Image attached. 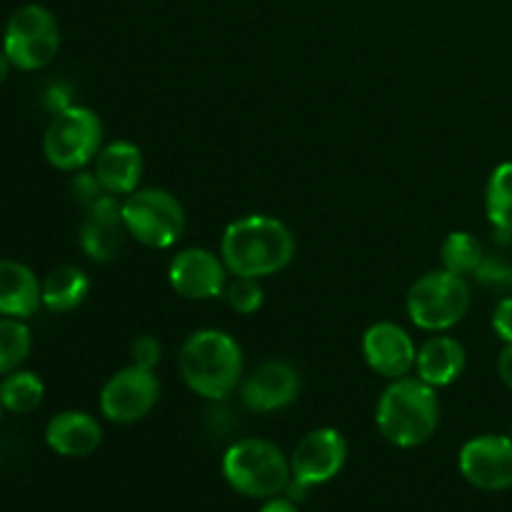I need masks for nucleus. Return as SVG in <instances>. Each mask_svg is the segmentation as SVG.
I'll return each mask as SVG.
<instances>
[{"label":"nucleus","mask_w":512,"mask_h":512,"mask_svg":"<svg viewBox=\"0 0 512 512\" xmlns=\"http://www.w3.org/2000/svg\"><path fill=\"white\" fill-rule=\"evenodd\" d=\"M493 330L500 340L512 343V298H503L495 308Z\"/></svg>","instance_id":"29"},{"label":"nucleus","mask_w":512,"mask_h":512,"mask_svg":"<svg viewBox=\"0 0 512 512\" xmlns=\"http://www.w3.org/2000/svg\"><path fill=\"white\" fill-rule=\"evenodd\" d=\"M298 393L300 378L293 365L285 360H268L255 368L240 390L245 408L253 413H273V410L288 408L298 398Z\"/></svg>","instance_id":"14"},{"label":"nucleus","mask_w":512,"mask_h":512,"mask_svg":"<svg viewBox=\"0 0 512 512\" xmlns=\"http://www.w3.org/2000/svg\"><path fill=\"white\" fill-rule=\"evenodd\" d=\"M95 178L110 195H130L143 178V153L128 140H115L100 148L95 158Z\"/></svg>","instance_id":"15"},{"label":"nucleus","mask_w":512,"mask_h":512,"mask_svg":"<svg viewBox=\"0 0 512 512\" xmlns=\"http://www.w3.org/2000/svg\"><path fill=\"white\" fill-rule=\"evenodd\" d=\"M230 308L238 310L243 315H253L263 305V288L258 285L255 278H238L225 293Z\"/></svg>","instance_id":"25"},{"label":"nucleus","mask_w":512,"mask_h":512,"mask_svg":"<svg viewBox=\"0 0 512 512\" xmlns=\"http://www.w3.org/2000/svg\"><path fill=\"white\" fill-rule=\"evenodd\" d=\"M345 460H348V443L343 435L333 428H318L310 430L295 445L290 470H293L295 483L315 488L333 480L343 470Z\"/></svg>","instance_id":"11"},{"label":"nucleus","mask_w":512,"mask_h":512,"mask_svg":"<svg viewBox=\"0 0 512 512\" xmlns=\"http://www.w3.org/2000/svg\"><path fill=\"white\" fill-rule=\"evenodd\" d=\"M103 193H105V190L100 188L95 173H80V175H75V178H73V195L80 200V203L93 205L95 200H98Z\"/></svg>","instance_id":"28"},{"label":"nucleus","mask_w":512,"mask_h":512,"mask_svg":"<svg viewBox=\"0 0 512 512\" xmlns=\"http://www.w3.org/2000/svg\"><path fill=\"white\" fill-rule=\"evenodd\" d=\"M415 370H418V378L430 388L453 385L465 370V348L448 335H433L420 345Z\"/></svg>","instance_id":"19"},{"label":"nucleus","mask_w":512,"mask_h":512,"mask_svg":"<svg viewBox=\"0 0 512 512\" xmlns=\"http://www.w3.org/2000/svg\"><path fill=\"white\" fill-rule=\"evenodd\" d=\"M498 373H500V380H503V383L512 390V343L505 345L503 353H500Z\"/></svg>","instance_id":"30"},{"label":"nucleus","mask_w":512,"mask_h":512,"mask_svg":"<svg viewBox=\"0 0 512 512\" xmlns=\"http://www.w3.org/2000/svg\"><path fill=\"white\" fill-rule=\"evenodd\" d=\"M43 395V380L35 373H30V370H13L0 383V405H3V410H10V413H30V410H35L43 403Z\"/></svg>","instance_id":"22"},{"label":"nucleus","mask_w":512,"mask_h":512,"mask_svg":"<svg viewBox=\"0 0 512 512\" xmlns=\"http://www.w3.org/2000/svg\"><path fill=\"white\" fill-rule=\"evenodd\" d=\"M130 358H133V365L145 370H153L155 365L163 358V348H160L158 338L153 335H138L130 345Z\"/></svg>","instance_id":"27"},{"label":"nucleus","mask_w":512,"mask_h":512,"mask_svg":"<svg viewBox=\"0 0 512 512\" xmlns=\"http://www.w3.org/2000/svg\"><path fill=\"white\" fill-rule=\"evenodd\" d=\"M43 305V283L33 270L15 260H0V315L30 318Z\"/></svg>","instance_id":"18"},{"label":"nucleus","mask_w":512,"mask_h":512,"mask_svg":"<svg viewBox=\"0 0 512 512\" xmlns=\"http://www.w3.org/2000/svg\"><path fill=\"white\" fill-rule=\"evenodd\" d=\"M375 423L380 435L398 448H418L428 443L440 423V403L435 388L420 378H400L380 395Z\"/></svg>","instance_id":"3"},{"label":"nucleus","mask_w":512,"mask_h":512,"mask_svg":"<svg viewBox=\"0 0 512 512\" xmlns=\"http://www.w3.org/2000/svg\"><path fill=\"white\" fill-rule=\"evenodd\" d=\"M363 355L375 373L388 380H400L408 378L415 368L418 350L400 325L375 323L363 335Z\"/></svg>","instance_id":"13"},{"label":"nucleus","mask_w":512,"mask_h":512,"mask_svg":"<svg viewBox=\"0 0 512 512\" xmlns=\"http://www.w3.org/2000/svg\"><path fill=\"white\" fill-rule=\"evenodd\" d=\"M473 275L478 278V283L485 285V288H493V290L512 288V265H508L500 258H488V255H485L483 263L478 265V270H475Z\"/></svg>","instance_id":"26"},{"label":"nucleus","mask_w":512,"mask_h":512,"mask_svg":"<svg viewBox=\"0 0 512 512\" xmlns=\"http://www.w3.org/2000/svg\"><path fill=\"white\" fill-rule=\"evenodd\" d=\"M485 208L500 240L512 238V163L493 170L485 190Z\"/></svg>","instance_id":"21"},{"label":"nucleus","mask_w":512,"mask_h":512,"mask_svg":"<svg viewBox=\"0 0 512 512\" xmlns=\"http://www.w3.org/2000/svg\"><path fill=\"white\" fill-rule=\"evenodd\" d=\"M45 440H48L50 450L65 458H85V455L95 453L103 440V430H100L98 420L80 410H65L58 413L45 428Z\"/></svg>","instance_id":"17"},{"label":"nucleus","mask_w":512,"mask_h":512,"mask_svg":"<svg viewBox=\"0 0 512 512\" xmlns=\"http://www.w3.org/2000/svg\"><path fill=\"white\" fill-rule=\"evenodd\" d=\"M48 105H50V110H53V113H60V110L70 108V103H68V90H65L63 85H55V88H50V93H48Z\"/></svg>","instance_id":"31"},{"label":"nucleus","mask_w":512,"mask_h":512,"mask_svg":"<svg viewBox=\"0 0 512 512\" xmlns=\"http://www.w3.org/2000/svg\"><path fill=\"white\" fill-rule=\"evenodd\" d=\"M178 365L195 395L225 400L243 378V350L223 330H198L180 348Z\"/></svg>","instance_id":"2"},{"label":"nucleus","mask_w":512,"mask_h":512,"mask_svg":"<svg viewBox=\"0 0 512 512\" xmlns=\"http://www.w3.org/2000/svg\"><path fill=\"white\" fill-rule=\"evenodd\" d=\"M88 208L90 218L83 225L80 243L93 260H110L120 248V230H125L123 203H118V195L103 193Z\"/></svg>","instance_id":"16"},{"label":"nucleus","mask_w":512,"mask_h":512,"mask_svg":"<svg viewBox=\"0 0 512 512\" xmlns=\"http://www.w3.org/2000/svg\"><path fill=\"white\" fill-rule=\"evenodd\" d=\"M408 315L420 330L443 333L458 325L470 308V288L463 275L433 270L408 290Z\"/></svg>","instance_id":"5"},{"label":"nucleus","mask_w":512,"mask_h":512,"mask_svg":"<svg viewBox=\"0 0 512 512\" xmlns=\"http://www.w3.org/2000/svg\"><path fill=\"white\" fill-rule=\"evenodd\" d=\"M33 348L28 325L20 318H0V375H8L25 363Z\"/></svg>","instance_id":"24"},{"label":"nucleus","mask_w":512,"mask_h":512,"mask_svg":"<svg viewBox=\"0 0 512 512\" xmlns=\"http://www.w3.org/2000/svg\"><path fill=\"white\" fill-rule=\"evenodd\" d=\"M260 512H300V510L290 498H270L268 503L260 508Z\"/></svg>","instance_id":"32"},{"label":"nucleus","mask_w":512,"mask_h":512,"mask_svg":"<svg viewBox=\"0 0 512 512\" xmlns=\"http://www.w3.org/2000/svg\"><path fill=\"white\" fill-rule=\"evenodd\" d=\"M10 58L8 55H5V50H0V83H3L5 78H8V73H10Z\"/></svg>","instance_id":"33"},{"label":"nucleus","mask_w":512,"mask_h":512,"mask_svg":"<svg viewBox=\"0 0 512 512\" xmlns=\"http://www.w3.org/2000/svg\"><path fill=\"white\" fill-rule=\"evenodd\" d=\"M223 475L235 493L255 500H270L285 493L293 480L290 460L270 440L245 438L223 455Z\"/></svg>","instance_id":"4"},{"label":"nucleus","mask_w":512,"mask_h":512,"mask_svg":"<svg viewBox=\"0 0 512 512\" xmlns=\"http://www.w3.org/2000/svg\"><path fill=\"white\" fill-rule=\"evenodd\" d=\"M60 33L53 13L43 5H23L8 20L3 50L20 70H40L58 55Z\"/></svg>","instance_id":"8"},{"label":"nucleus","mask_w":512,"mask_h":512,"mask_svg":"<svg viewBox=\"0 0 512 512\" xmlns=\"http://www.w3.org/2000/svg\"><path fill=\"white\" fill-rule=\"evenodd\" d=\"M125 233L148 248L163 250L178 243L185 233V210L178 198L160 188L135 190L123 203Z\"/></svg>","instance_id":"6"},{"label":"nucleus","mask_w":512,"mask_h":512,"mask_svg":"<svg viewBox=\"0 0 512 512\" xmlns=\"http://www.w3.org/2000/svg\"><path fill=\"white\" fill-rule=\"evenodd\" d=\"M90 293L88 275L73 265H60L43 280V308L50 313H70Z\"/></svg>","instance_id":"20"},{"label":"nucleus","mask_w":512,"mask_h":512,"mask_svg":"<svg viewBox=\"0 0 512 512\" xmlns=\"http://www.w3.org/2000/svg\"><path fill=\"white\" fill-rule=\"evenodd\" d=\"M0 413H3V405H0Z\"/></svg>","instance_id":"34"},{"label":"nucleus","mask_w":512,"mask_h":512,"mask_svg":"<svg viewBox=\"0 0 512 512\" xmlns=\"http://www.w3.org/2000/svg\"><path fill=\"white\" fill-rule=\"evenodd\" d=\"M295 255V238L285 223L270 215H248L230 223L220 243L228 273L238 278H268L288 268Z\"/></svg>","instance_id":"1"},{"label":"nucleus","mask_w":512,"mask_h":512,"mask_svg":"<svg viewBox=\"0 0 512 512\" xmlns=\"http://www.w3.org/2000/svg\"><path fill=\"white\" fill-rule=\"evenodd\" d=\"M170 285L185 300H210L223 295L228 268L223 258L205 248H188L178 253L168 270Z\"/></svg>","instance_id":"12"},{"label":"nucleus","mask_w":512,"mask_h":512,"mask_svg":"<svg viewBox=\"0 0 512 512\" xmlns=\"http://www.w3.org/2000/svg\"><path fill=\"white\" fill-rule=\"evenodd\" d=\"M103 123L88 108L60 110L53 115L43 138V153L48 163L58 170H80L100 153Z\"/></svg>","instance_id":"7"},{"label":"nucleus","mask_w":512,"mask_h":512,"mask_svg":"<svg viewBox=\"0 0 512 512\" xmlns=\"http://www.w3.org/2000/svg\"><path fill=\"white\" fill-rule=\"evenodd\" d=\"M460 473L473 488L500 493L512 488V438L480 435L460 450Z\"/></svg>","instance_id":"10"},{"label":"nucleus","mask_w":512,"mask_h":512,"mask_svg":"<svg viewBox=\"0 0 512 512\" xmlns=\"http://www.w3.org/2000/svg\"><path fill=\"white\" fill-rule=\"evenodd\" d=\"M160 398V383L153 370L130 368L115 373L100 393V413L118 425H130L143 420L155 408Z\"/></svg>","instance_id":"9"},{"label":"nucleus","mask_w":512,"mask_h":512,"mask_svg":"<svg viewBox=\"0 0 512 512\" xmlns=\"http://www.w3.org/2000/svg\"><path fill=\"white\" fill-rule=\"evenodd\" d=\"M440 255H443L445 270H450L455 275H463V278L465 275H473L485 258L480 240L473 233H465V230L450 233L445 238Z\"/></svg>","instance_id":"23"},{"label":"nucleus","mask_w":512,"mask_h":512,"mask_svg":"<svg viewBox=\"0 0 512 512\" xmlns=\"http://www.w3.org/2000/svg\"><path fill=\"white\" fill-rule=\"evenodd\" d=\"M510 438H512V430H510Z\"/></svg>","instance_id":"35"}]
</instances>
